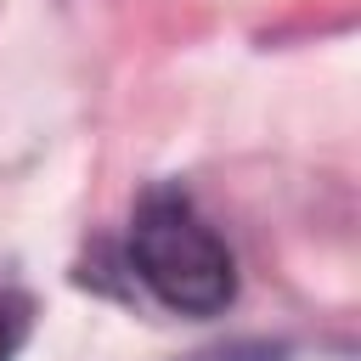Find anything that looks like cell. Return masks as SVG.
I'll use <instances>...</instances> for the list:
<instances>
[{
    "label": "cell",
    "instance_id": "6da1fadb",
    "mask_svg": "<svg viewBox=\"0 0 361 361\" xmlns=\"http://www.w3.org/2000/svg\"><path fill=\"white\" fill-rule=\"evenodd\" d=\"M130 271L175 316H220L237 299V259L197 203L175 186H152L130 220Z\"/></svg>",
    "mask_w": 361,
    "mask_h": 361
},
{
    "label": "cell",
    "instance_id": "7a4b0ae2",
    "mask_svg": "<svg viewBox=\"0 0 361 361\" xmlns=\"http://www.w3.org/2000/svg\"><path fill=\"white\" fill-rule=\"evenodd\" d=\"M28 316H34V305H28L17 288H0V361H11V355L23 350V338H28Z\"/></svg>",
    "mask_w": 361,
    "mask_h": 361
}]
</instances>
